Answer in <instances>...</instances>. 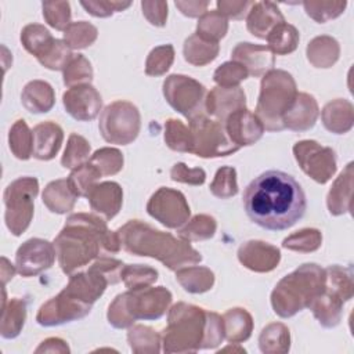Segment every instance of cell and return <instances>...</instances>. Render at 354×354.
I'll return each mask as SVG.
<instances>
[{"instance_id": "1", "label": "cell", "mask_w": 354, "mask_h": 354, "mask_svg": "<svg viewBox=\"0 0 354 354\" xmlns=\"http://www.w3.org/2000/svg\"><path fill=\"white\" fill-rule=\"evenodd\" d=\"M306 195L290 174L267 170L257 176L243 192L248 217L268 231H282L295 225L306 212Z\"/></svg>"}, {"instance_id": "2", "label": "cell", "mask_w": 354, "mask_h": 354, "mask_svg": "<svg viewBox=\"0 0 354 354\" xmlns=\"http://www.w3.org/2000/svg\"><path fill=\"white\" fill-rule=\"evenodd\" d=\"M124 249L138 256H151L159 259L170 270H177L187 264L180 256L174 254L177 250L192 249L185 242L174 239L170 234H163L149 225L130 221L120 230Z\"/></svg>"}, {"instance_id": "3", "label": "cell", "mask_w": 354, "mask_h": 354, "mask_svg": "<svg viewBox=\"0 0 354 354\" xmlns=\"http://www.w3.org/2000/svg\"><path fill=\"white\" fill-rule=\"evenodd\" d=\"M295 82L282 71H272L261 82V94L257 105L259 115L266 120L268 130H281L282 116L292 108L295 100Z\"/></svg>"}, {"instance_id": "4", "label": "cell", "mask_w": 354, "mask_h": 354, "mask_svg": "<svg viewBox=\"0 0 354 354\" xmlns=\"http://www.w3.org/2000/svg\"><path fill=\"white\" fill-rule=\"evenodd\" d=\"M108 231L104 223H98L90 234L87 235L79 232L72 234V231L65 227L55 241V248L58 249V259L64 272H71L76 267L84 266L94 256H97V235Z\"/></svg>"}, {"instance_id": "5", "label": "cell", "mask_w": 354, "mask_h": 354, "mask_svg": "<svg viewBox=\"0 0 354 354\" xmlns=\"http://www.w3.org/2000/svg\"><path fill=\"white\" fill-rule=\"evenodd\" d=\"M37 188V180L32 177L18 178L7 187L4 192L6 223L14 235H21L28 228Z\"/></svg>"}, {"instance_id": "6", "label": "cell", "mask_w": 354, "mask_h": 354, "mask_svg": "<svg viewBox=\"0 0 354 354\" xmlns=\"http://www.w3.org/2000/svg\"><path fill=\"white\" fill-rule=\"evenodd\" d=\"M189 127L192 136L191 152L196 153L198 156L207 158L209 142H212V156H225L239 149V147L231 141L227 131H224V127L218 122L209 120L205 116L198 115L191 119Z\"/></svg>"}, {"instance_id": "7", "label": "cell", "mask_w": 354, "mask_h": 354, "mask_svg": "<svg viewBox=\"0 0 354 354\" xmlns=\"http://www.w3.org/2000/svg\"><path fill=\"white\" fill-rule=\"evenodd\" d=\"M120 124L130 141H133L138 133L140 115L137 108L129 102H115L106 106L100 122V129L104 138L109 142L122 144Z\"/></svg>"}, {"instance_id": "8", "label": "cell", "mask_w": 354, "mask_h": 354, "mask_svg": "<svg viewBox=\"0 0 354 354\" xmlns=\"http://www.w3.org/2000/svg\"><path fill=\"white\" fill-rule=\"evenodd\" d=\"M147 209L152 217L170 228L180 227L189 216V207L183 194L169 188H160L152 195Z\"/></svg>"}, {"instance_id": "9", "label": "cell", "mask_w": 354, "mask_h": 354, "mask_svg": "<svg viewBox=\"0 0 354 354\" xmlns=\"http://www.w3.org/2000/svg\"><path fill=\"white\" fill-rule=\"evenodd\" d=\"M55 250L47 241L29 239L17 252V270L24 277L36 275L54 263Z\"/></svg>"}, {"instance_id": "10", "label": "cell", "mask_w": 354, "mask_h": 354, "mask_svg": "<svg viewBox=\"0 0 354 354\" xmlns=\"http://www.w3.org/2000/svg\"><path fill=\"white\" fill-rule=\"evenodd\" d=\"M64 105L69 115L77 120H91L101 108V97L88 84L72 87L64 94Z\"/></svg>"}, {"instance_id": "11", "label": "cell", "mask_w": 354, "mask_h": 354, "mask_svg": "<svg viewBox=\"0 0 354 354\" xmlns=\"http://www.w3.org/2000/svg\"><path fill=\"white\" fill-rule=\"evenodd\" d=\"M227 134L238 147L250 145L261 137L263 124L254 115L241 108L228 116Z\"/></svg>"}, {"instance_id": "12", "label": "cell", "mask_w": 354, "mask_h": 354, "mask_svg": "<svg viewBox=\"0 0 354 354\" xmlns=\"http://www.w3.org/2000/svg\"><path fill=\"white\" fill-rule=\"evenodd\" d=\"M183 91L178 87L174 75L170 76L165 84H163V91H165V97L167 98L169 104L177 109L178 112H181L183 115H185L188 118V105H187V97L189 101H192L198 108H201V102H202V97L205 94V87L202 84H199L198 82L183 76Z\"/></svg>"}, {"instance_id": "13", "label": "cell", "mask_w": 354, "mask_h": 354, "mask_svg": "<svg viewBox=\"0 0 354 354\" xmlns=\"http://www.w3.org/2000/svg\"><path fill=\"white\" fill-rule=\"evenodd\" d=\"M62 142V130L58 124L46 122L32 131V155L41 160L53 159Z\"/></svg>"}, {"instance_id": "14", "label": "cell", "mask_w": 354, "mask_h": 354, "mask_svg": "<svg viewBox=\"0 0 354 354\" xmlns=\"http://www.w3.org/2000/svg\"><path fill=\"white\" fill-rule=\"evenodd\" d=\"M282 22H285L283 17L281 15L279 10L274 6V3H270V1L253 3L252 10L249 12V18H248V29L252 32V35L266 39L268 33L278 24H282Z\"/></svg>"}, {"instance_id": "15", "label": "cell", "mask_w": 354, "mask_h": 354, "mask_svg": "<svg viewBox=\"0 0 354 354\" xmlns=\"http://www.w3.org/2000/svg\"><path fill=\"white\" fill-rule=\"evenodd\" d=\"M130 300L134 303V306L138 308L134 313L136 318H159L163 313L167 304L170 303L171 295L170 292L158 288V289H149L144 293L142 297L133 299V295L129 293Z\"/></svg>"}, {"instance_id": "16", "label": "cell", "mask_w": 354, "mask_h": 354, "mask_svg": "<svg viewBox=\"0 0 354 354\" xmlns=\"http://www.w3.org/2000/svg\"><path fill=\"white\" fill-rule=\"evenodd\" d=\"M87 196L91 207L100 213H104L106 218H112L119 212L122 202L109 201V198H122L120 187L116 183H104L91 187Z\"/></svg>"}, {"instance_id": "17", "label": "cell", "mask_w": 354, "mask_h": 354, "mask_svg": "<svg viewBox=\"0 0 354 354\" xmlns=\"http://www.w3.org/2000/svg\"><path fill=\"white\" fill-rule=\"evenodd\" d=\"M22 104L29 112L33 113L48 112V109L54 104V94L51 86L40 80L28 83L22 93Z\"/></svg>"}, {"instance_id": "18", "label": "cell", "mask_w": 354, "mask_h": 354, "mask_svg": "<svg viewBox=\"0 0 354 354\" xmlns=\"http://www.w3.org/2000/svg\"><path fill=\"white\" fill-rule=\"evenodd\" d=\"M21 40L25 48L37 58H41L55 41L50 32L40 25H28L21 33Z\"/></svg>"}, {"instance_id": "19", "label": "cell", "mask_w": 354, "mask_h": 354, "mask_svg": "<svg viewBox=\"0 0 354 354\" xmlns=\"http://www.w3.org/2000/svg\"><path fill=\"white\" fill-rule=\"evenodd\" d=\"M256 47L257 46H253L250 43H239L232 53V57L241 61L248 59V55H257L254 57V65L249 64L246 68L248 73H252V75H259L261 71H266L267 68H271L274 65V58L270 53V48L261 47L259 54H254ZM250 59H253V57H250Z\"/></svg>"}, {"instance_id": "20", "label": "cell", "mask_w": 354, "mask_h": 354, "mask_svg": "<svg viewBox=\"0 0 354 354\" xmlns=\"http://www.w3.org/2000/svg\"><path fill=\"white\" fill-rule=\"evenodd\" d=\"M268 40L270 50L277 54H286L292 53L296 48L299 35L297 30L292 25L278 24L266 37Z\"/></svg>"}, {"instance_id": "21", "label": "cell", "mask_w": 354, "mask_h": 354, "mask_svg": "<svg viewBox=\"0 0 354 354\" xmlns=\"http://www.w3.org/2000/svg\"><path fill=\"white\" fill-rule=\"evenodd\" d=\"M225 335L231 342L245 340L250 335V315L242 308L230 310L225 315Z\"/></svg>"}, {"instance_id": "22", "label": "cell", "mask_w": 354, "mask_h": 354, "mask_svg": "<svg viewBox=\"0 0 354 354\" xmlns=\"http://www.w3.org/2000/svg\"><path fill=\"white\" fill-rule=\"evenodd\" d=\"M43 196H57V201L48 207L54 213H65L72 209L76 198L68 184V180H57L50 183L46 187Z\"/></svg>"}, {"instance_id": "23", "label": "cell", "mask_w": 354, "mask_h": 354, "mask_svg": "<svg viewBox=\"0 0 354 354\" xmlns=\"http://www.w3.org/2000/svg\"><path fill=\"white\" fill-rule=\"evenodd\" d=\"M227 32V21L221 15L220 11H212L205 14L199 24H198V32L196 35L207 41L216 43L220 37H223Z\"/></svg>"}, {"instance_id": "24", "label": "cell", "mask_w": 354, "mask_h": 354, "mask_svg": "<svg viewBox=\"0 0 354 354\" xmlns=\"http://www.w3.org/2000/svg\"><path fill=\"white\" fill-rule=\"evenodd\" d=\"M218 51V47L216 43L213 41H207L202 37H199L198 35L191 36L189 39L185 40L184 44V57L188 62L198 65V59H199V53L203 54V58L206 62L212 61L216 58Z\"/></svg>"}, {"instance_id": "25", "label": "cell", "mask_w": 354, "mask_h": 354, "mask_svg": "<svg viewBox=\"0 0 354 354\" xmlns=\"http://www.w3.org/2000/svg\"><path fill=\"white\" fill-rule=\"evenodd\" d=\"M10 148L19 159L32 156V133L24 120H18L10 130Z\"/></svg>"}, {"instance_id": "26", "label": "cell", "mask_w": 354, "mask_h": 354, "mask_svg": "<svg viewBox=\"0 0 354 354\" xmlns=\"http://www.w3.org/2000/svg\"><path fill=\"white\" fill-rule=\"evenodd\" d=\"M64 36H65V41L69 47L83 48V47L90 46L94 41V39L97 36V29L87 22L80 21L76 24H71L68 26V29L65 30Z\"/></svg>"}, {"instance_id": "27", "label": "cell", "mask_w": 354, "mask_h": 354, "mask_svg": "<svg viewBox=\"0 0 354 354\" xmlns=\"http://www.w3.org/2000/svg\"><path fill=\"white\" fill-rule=\"evenodd\" d=\"M98 177H101V171L98 169H95L93 165H82L79 166L68 178V184L71 187V189L73 191V194L76 196H80L86 192V189L90 191L91 188V183L94 180H97Z\"/></svg>"}, {"instance_id": "28", "label": "cell", "mask_w": 354, "mask_h": 354, "mask_svg": "<svg viewBox=\"0 0 354 354\" xmlns=\"http://www.w3.org/2000/svg\"><path fill=\"white\" fill-rule=\"evenodd\" d=\"M88 152H90V145L87 144V141L80 136L72 134L69 137V144L62 158L64 167H68V169L79 167L80 166L79 163L87 158Z\"/></svg>"}, {"instance_id": "29", "label": "cell", "mask_w": 354, "mask_h": 354, "mask_svg": "<svg viewBox=\"0 0 354 354\" xmlns=\"http://www.w3.org/2000/svg\"><path fill=\"white\" fill-rule=\"evenodd\" d=\"M236 173L232 167H221L216 173V178L210 185L212 192L218 198H230L238 192Z\"/></svg>"}, {"instance_id": "30", "label": "cell", "mask_w": 354, "mask_h": 354, "mask_svg": "<svg viewBox=\"0 0 354 354\" xmlns=\"http://www.w3.org/2000/svg\"><path fill=\"white\" fill-rule=\"evenodd\" d=\"M173 47L170 44L156 47L151 51L147 59V73L148 75H162L167 71L173 62Z\"/></svg>"}, {"instance_id": "31", "label": "cell", "mask_w": 354, "mask_h": 354, "mask_svg": "<svg viewBox=\"0 0 354 354\" xmlns=\"http://www.w3.org/2000/svg\"><path fill=\"white\" fill-rule=\"evenodd\" d=\"M69 3L57 1V3H43V15L47 22L55 29H64L69 25L71 12Z\"/></svg>"}, {"instance_id": "32", "label": "cell", "mask_w": 354, "mask_h": 354, "mask_svg": "<svg viewBox=\"0 0 354 354\" xmlns=\"http://www.w3.org/2000/svg\"><path fill=\"white\" fill-rule=\"evenodd\" d=\"M216 223L212 217L196 216L189 225L180 231V235L187 239H205L213 236Z\"/></svg>"}, {"instance_id": "33", "label": "cell", "mask_w": 354, "mask_h": 354, "mask_svg": "<svg viewBox=\"0 0 354 354\" xmlns=\"http://www.w3.org/2000/svg\"><path fill=\"white\" fill-rule=\"evenodd\" d=\"M304 4V8L307 11V14L314 18L315 21L318 22H325L330 18H335L337 17L339 14H342V11L344 10L346 7V1L343 3H329L328 8L326 7V1H306L303 3Z\"/></svg>"}, {"instance_id": "34", "label": "cell", "mask_w": 354, "mask_h": 354, "mask_svg": "<svg viewBox=\"0 0 354 354\" xmlns=\"http://www.w3.org/2000/svg\"><path fill=\"white\" fill-rule=\"evenodd\" d=\"M249 73H248L245 65H242L239 62H225L216 71L214 80L217 83L223 84L224 87H230V86L239 83L242 79H246Z\"/></svg>"}, {"instance_id": "35", "label": "cell", "mask_w": 354, "mask_h": 354, "mask_svg": "<svg viewBox=\"0 0 354 354\" xmlns=\"http://www.w3.org/2000/svg\"><path fill=\"white\" fill-rule=\"evenodd\" d=\"M91 162H98V170L101 174H113L120 170L123 165V156L116 149H101L94 153Z\"/></svg>"}, {"instance_id": "36", "label": "cell", "mask_w": 354, "mask_h": 354, "mask_svg": "<svg viewBox=\"0 0 354 354\" xmlns=\"http://www.w3.org/2000/svg\"><path fill=\"white\" fill-rule=\"evenodd\" d=\"M299 243L295 249L296 250H315L321 243V235L317 230H301L283 241L285 248H292L293 245Z\"/></svg>"}, {"instance_id": "37", "label": "cell", "mask_w": 354, "mask_h": 354, "mask_svg": "<svg viewBox=\"0 0 354 354\" xmlns=\"http://www.w3.org/2000/svg\"><path fill=\"white\" fill-rule=\"evenodd\" d=\"M68 68H69V71L65 72V75H64L65 84H72L76 79L75 76H79V79H88V80L93 76L90 64L82 55L72 58L71 62L68 64Z\"/></svg>"}, {"instance_id": "38", "label": "cell", "mask_w": 354, "mask_h": 354, "mask_svg": "<svg viewBox=\"0 0 354 354\" xmlns=\"http://www.w3.org/2000/svg\"><path fill=\"white\" fill-rule=\"evenodd\" d=\"M87 12L95 17H106L113 11H122L130 6V1L120 3V1H82L80 3Z\"/></svg>"}, {"instance_id": "39", "label": "cell", "mask_w": 354, "mask_h": 354, "mask_svg": "<svg viewBox=\"0 0 354 354\" xmlns=\"http://www.w3.org/2000/svg\"><path fill=\"white\" fill-rule=\"evenodd\" d=\"M171 178L174 181L202 184L205 181V171L202 169H188L184 163H177L171 169Z\"/></svg>"}, {"instance_id": "40", "label": "cell", "mask_w": 354, "mask_h": 354, "mask_svg": "<svg viewBox=\"0 0 354 354\" xmlns=\"http://www.w3.org/2000/svg\"><path fill=\"white\" fill-rule=\"evenodd\" d=\"M278 325H270L268 328H266L260 336V348L263 353L266 351H270L271 346L274 344L272 347V351H275V342L278 340H288L289 342V330L283 326L282 332H278L277 330Z\"/></svg>"}, {"instance_id": "41", "label": "cell", "mask_w": 354, "mask_h": 354, "mask_svg": "<svg viewBox=\"0 0 354 354\" xmlns=\"http://www.w3.org/2000/svg\"><path fill=\"white\" fill-rule=\"evenodd\" d=\"M176 7L181 10L183 14L189 15V17H196L202 12H205L207 3H201V1H176Z\"/></svg>"}]
</instances>
